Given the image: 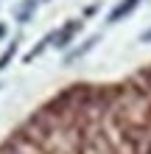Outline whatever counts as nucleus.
I'll return each instance as SVG.
<instances>
[{"instance_id":"1","label":"nucleus","mask_w":151,"mask_h":154,"mask_svg":"<svg viewBox=\"0 0 151 154\" xmlns=\"http://www.w3.org/2000/svg\"><path fill=\"white\" fill-rule=\"evenodd\" d=\"M78 31H81V20H76V23H67L62 31H56V34H53V39H56L53 45H56V48H67V45H70V39H73Z\"/></svg>"},{"instance_id":"2","label":"nucleus","mask_w":151,"mask_h":154,"mask_svg":"<svg viewBox=\"0 0 151 154\" xmlns=\"http://www.w3.org/2000/svg\"><path fill=\"white\" fill-rule=\"evenodd\" d=\"M137 3H140V0H120V6H118V8H112V14H109V23H120L126 14H131V11L137 8Z\"/></svg>"},{"instance_id":"3","label":"nucleus","mask_w":151,"mask_h":154,"mask_svg":"<svg viewBox=\"0 0 151 154\" xmlns=\"http://www.w3.org/2000/svg\"><path fill=\"white\" fill-rule=\"evenodd\" d=\"M39 0H25L23 6H17L14 8V14H17V20L20 23H28V17H31V11H34V6H37Z\"/></svg>"},{"instance_id":"4","label":"nucleus","mask_w":151,"mask_h":154,"mask_svg":"<svg viewBox=\"0 0 151 154\" xmlns=\"http://www.w3.org/2000/svg\"><path fill=\"white\" fill-rule=\"evenodd\" d=\"M48 42H53V34H48V37H45V39H42V42L37 45V48H31L28 53H25V62H34V59H37V56H39V53H42V51H45V48H48Z\"/></svg>"},{"instance_id":"5","label":"nucleus","mask_w":151,"mask_h":154,"mask_svg":"<svg viewBox=\"0 0 151 154\" xmlns=\"http://www.w3.org/2000/svg\"><path fill=\"white\" fill-rule=\"evenodd\" d=\"M95 42H98V37H90V39H87V45H81L78 51H73V53H70V56H67V62H73V59H78V56H84L87 51H92V48H95Z\"/></svg>"},{"instance_id":"6","label":"nucleus","mask_w":151,"mask_h":154,"mask_svg":"<svg viewBox=\"0 0 151 154\" xmlns=\"http://www.w3.org/2000/svg\"><path fill=\"white\" fill-rule=\"evenodd\" d=\"M14 53H17V42H11V45L3 51V56H0V70H6V67H8V62L14 59Z\"/></svg>"},{"instance_id":"7","label":"nucleus","mask_w":151,"mask_h":154,"mask_svg":"<svg viewBox=\"0 0 151 154\" xmlns=\"http://www.w3.org/2000/svg\"><path fill=\"white\" fill-rule=\"evenodd\" d=\"M140 39H143V42H151V31H146V34H143Z\"/></svg>"},{"instance_id":"8","label":"nucleus","mask_w":151,"mask_h":154,"mask_svg":"<svg viewBox=\"0 0 151 154\" xmlns=\"http://www.w3.org/2000/svg\"><path fill=\"white\" fill-rule=\"evenodd\" d=\"M3 37H6V25L0 23V39H3Z\"/></svg>"}]
</instances>
